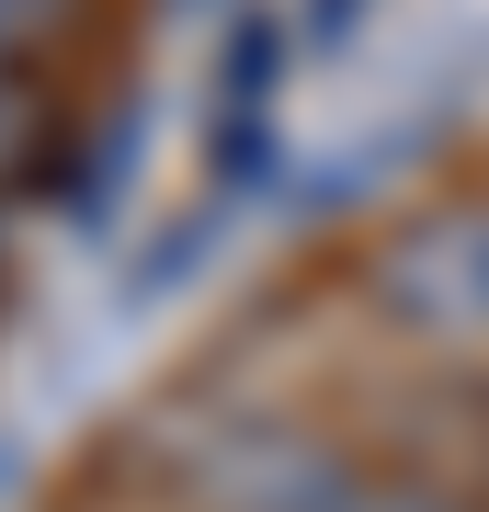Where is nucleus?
Here are the masks:
<instances>
[{"label":"nucleus","instance_id":"obj_1","mask_svg":"<svg viewBox=\"0 0 489 512\" xmlns=\"http://www.w3.org/2000/svg\"><path fill=\"white\" fill-rule=\"evenodd\" d=\"M353 478H364V456L330 433V421L273 410V399L205 410L194 433H182V456H171L182 512H342Z\"/></svg>","mask_w":489,"mask_h":512},{"label":"nucleus","instance_id":"obj_2","mask_svg":"<svg viewBox=\"0 0 489 512\" xmlns=\"http://www.w3.org/2000/svg\"><path fill=\"white\" fill-rule=\"evenodd\" d=\"M364 296L421 353H489V194L399 217L376 239V262H364Z\"/></svg>","mask_w":489,"mask_h":512},{"label":"nucleus","instance_id":"obj_3","mask_svg":"<svg viewBox=\"0 0 489 512\" xmlns=\"http://www.w3.org/2000/svg\"><path fill=\"white\" fill-rule=\"evenodd\" d=\"M285 80H296V35L273 12H228V46L205 69V194H273L285 183Z\"/></svg>","mask_w":489,"mask_h":512},{"label":"nucleus","instance_id":"obj_4","mask_svg":"<svg viewBox=\"0 0 489 512\" xmlns=\"http://www.w3.org/2000/svg\"><path fill=\"white\" fill-rule=\"evenodd\" d=\"M342 512H478V501H467V490H444V478H376V467H364Z\"/></svg>","mask_w":489,"mask_h":512},{"label":"nucleus","instance_id":"obj_5","mask_svg":"<svg viewBox=\"0 0 489 512\" xmlns=\"http://www.w3.org/2000/svg\"><path fill=\"white\" fill-rule=\"evenodd\" d=\"M364 12H376V0H308V12H296V57H342L364 35Z\"/></svg>","mask_w":489,"mask_h":512},{"label":"nucleus","instance_id":"obj_6","mask_svg":"<svg viewBox=\"0 0 489 512\" xmlns=\"http://www.w3.org/2000/svg\"><path fill=\"white\" fill-rule=\"evenodd\" d=\"M478 399H489V387H478Z\"/></svg>","mask_w":489,"mask_h":512}]
</instances>
